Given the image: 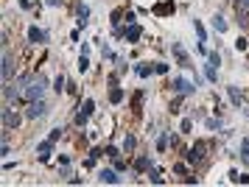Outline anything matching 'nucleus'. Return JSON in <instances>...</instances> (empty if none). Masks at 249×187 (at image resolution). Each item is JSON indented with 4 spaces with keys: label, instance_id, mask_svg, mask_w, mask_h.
I'll return each mask as SVG.
<instances>
[{
    "label": "nucleus",
    "instance_id": "5",
    "mask_svg": "<svg viewBox=\"0 0 249 187\" xmlns=\"http://www.w3.org/2000/svg\"><path fill=\"white\" fill-rule=\"evenodd\" d=\"M0 76H3V81H12L14 78V56L9 48H3V67H0Z\"/></svg>",
    "mask_w": 249,
    "mask_h": 187
},
{
    "label": "nucleus",
    "instance_id": "34",
    "mask_svg": "<svg viewBox=\"0 0 249 187\" xmlns=\"http://www.w3.org/2000/svg\"><path fill=\"white\" fill-rule=\"evenodd\" d=\"M151 182H154V185H162V176H160L157 170H151Z\"/></svg>",
    "mask_w": 249,
    "mask_h": 187
},
{
    "label": "nucleus",
    "instance_id": "13",
    "mask_svg": "<svg viewBox=\"0 0 249 187\" xmlns=\"http://www.w3.org/2000/svg\"><path fill=\"white\" fill-rule=\"evenodd\" d=\"M98 179H101V182H107V185H118V182H121V176H118L115 170H109V168H104L101 173H98Z\"/></svg>",
    "mask_w": 249,
    "mask_h": 187
},
{
    "label": "nucleus",
    "instance_id": "15",
    "mask_svg": "<svg viewBox=\"0 0 249 187\" xmlns=\"http://www.w3.org/2000/svg\"><path fill=\"white\" fill-rule=\"evenodd\" d=\"M135 170H140V173L151 170V159H146V156H137V159H135Z\"/></svg>",
    "mask_w": 249,
    "mask_h": 187
},
{
    "label": "nucleus",
    "instance_id": "12",
    "mask_svg": "<svg viewBox=\"0 0 249 187\" xmlns=\"http://www.w3.org/2000/svg\"><path fill=\"white\" fill-rule=\"evenodd\" d=\"M36 151H39V159H42V162H48V156H51V151H53V140L48 137L45 143L36 145Z\"/></svg>",
    "mask_w": 249,
    "mask_h": 187
},
{
    "label": "nucleus",
    "instance_id": "24",
    "mask_svg": "<svg viewBox=\"0 0 249 187\" xmlns=\"http://www.w3.org/2000/svg\"><path fill=\"white\" fill-rule=\"evenodd\" d=\"M151 73H154V67H146V65H140V67H137V76H140V78L151 76Z\"/></svg>",
    "mask_w": 249,
    "mask_h": 187
},
{
    "label": "nucleus",
    "instance_id": "25",
    "mask_svg": "<svg viewBox=\"0 0 249 187\" xmlns=\"http://www.w3.org/2000/svg\"><path fill=\"white\" fill-rule=\"evenodd\" d=\"M207 62H210V65H215V67H218V65H221V56H218V53H215V51H213V53H207Z\"/></svg>",
    "mask_w": 249,
    "mask_h": 187
},
{
    "label": "nucleus",
    "instance_id": "29",
    "mask_svg": "<svg viewBox=\"0 0 249 187\" xmlns=\"http://www.w3.org/2000/svg\"><path fill=\"white\" fill-rule=\"evenodd\" d=\"M235 48H238V51H247V48H249V42H247V39H244V36H238Z\"/></svg>",
    "mask_w": 249,
    "mask_h": 187
},
{
    "label": "nucleus",
    "instance_id": "30",
    "mask_svg": "<svg viewBox=\"0 0 249 187\" xmlns=\"http://www.w3.org/2000/svg\"><path fill=\"white\" fill-rule=\"evenodd\" d=\"M104 154L112 156V159H115V156H118V148H115V145H107V148H104Z\"/></svg>",
    "mask_w": 249,
    "mask_h": 187
},
{
    "label": "nucleus",
    "instance_id": "21",
    "mask_svg": "<svg viewBox=\"0 0 249 187\" xmlns=\"http://www.w3.org/2000/svg\"><path fill=\"white\" fill-rule=\"evenodd\" d=\"M204 76L210 78V81H215V78H218V67H215V65H207V67H204Z\"/></svg>",
    "mask_w": 249,
    "mask_h": 187
},
{
    "label": "nucleus",
    "instance_id": "4",
    "mask_svg": "<svg viewBox=\"0 0 249 187\" xmlns=\"http://www.w3.org/2000/svg\"><path fill=\"white\" fill-rule=\"evenodd\" d=\"M0 118H3V129H9V132L20 126V115H17V112H14L12 106H9V103H6V106L0 109Z\"/></svg>",
    "mask_w": 249,
    "mask_h": 187
},
{
    "label": "nucleus",
    "instance_id": "18",
    "mask_svg": "<svg viewBox=\"0 0 249 187\" xmlns=\"http://www.w3.org/2000/svg\"><path fill=\"white\" fill-rule=\"evenodd\" d=\"M109 101H112V103H121V101H124V89L112 87V89H109Z\"/></svg>",
    "mask_w": 249,
    "mask_h": 187
},
{
    "label": "nucleus",
    "instance_id": "19",
    "mask_svg": "<svg viewBox=\"0 0 249 187\" xmlns=\"http://www.w3.org/2000/svg\"><path fill=\"white\" fill-rule=\"evenodd\" d=\"M213 28H215L218 34H224V31H227V20H224V17H218V14H215V17H213Z\"/></svg>",
    "mask_w": 249,
    "mask_h": 187
},
{
    "label": "nucleus",
    "instance_id": "26",
    "mask_svg": "<svg viewBox=\"0 0 249 187\" xmlns=\"http://www.w3.org/2000/svg\"><path fill=\"white\" fill-rule=\"evenodd\" d=\"M53 89H56V92H62V89H65V76H56V81H53Z\"/></svg>",
    "mask_w": 249,
    "mask_h": 187
},
{
    "label": "nucleus",
    "instance_id": "14",
    "mask_svg": "<svg viewBox=\"0 0 249 187\" xmlns=\"http://www.w3.org/2000/svg\"><path fill=\"white\" fill-rule=\"evenodd\" d=\"M28 39H31V42H45L48 34H45V31H39V28H28Z\"/></svg>",
    "mask_w": 249,
    "mask_h": 187
},
{
    "label": "nucleus",
    "instance_id": "10",
    "mask_svg": "<svg viewBox=\"0 0 249 187\" xmlns=\"http://www.w3.org/2000/svg\"><path fill=\"white\" fill-rule=\"evenodd\" d=\"M171 51H174V53H177V59H179V65L182 67H188V70H191V59H188V53H185V51H182V45L179 42H174V45H171Z\"/></svg>",
    "mask_w": 249,
    "mask_h": 187
},
{
    "label": "nucleus",
    "instance_id": "33",
    "mask_svg": "<svg viewBox=\"0 0 249 187\" xmlns=\"http://www.w3.org/2000/svg\"><path fill=\"white\" fill-rule=\"evenodd\" d=\"M115 170H126V162L124 159H118V156H115Z\"/></svg>",
    "mask_w": 249,
    "mask_h": 187
},
{
    "label": "nucleus",
    "instance_id": "17",
    "mask_svg": "<svg viewBox=\"0 0 249 187\" xmlns=\"http://www.w3.org/2000/svg\"><path fill=\"white\" fill-rule=\"evenodd\" d=\"M87 17H90V9H87V6L81 3V6H79V25H81V28L87 25Z\"/></svg>",
    "mask_w": 249,
    "mask_h": 187
},
{
    "label": "nucleus",
    "instance_id": "32",
    "mask_svg": "<svg viewBox=\"0 0 249 187\" xmlns=\"http://www.w3.org/2000/svg\"><path fill=\"white\" fill-rule=\"evenodd\" d=\"M165 145H168V137H165V134H162V137H160V140H157V148H160V151H162V148H165Z\"/></svg>",
    "mask_w": 249,
    "mask_h": 187
},
{
    "label": "nucleus",
    "instance_id": "35",
    "mask_svg": "<svg viewBox=\"0 0 249 187\" xmlns=\"http://www.w3.org/2000/svg\"><path fill=\"white\" fill-rule=\"evenodd\" d=\"M154 73H168V65H154Z\"/></svg>",
    "mask_w": 249,
    "mask_h": 187
},
{
    "label": "nucleus",
    "instance_id": "36",
    "mask_svg": "<svg viewBox=\"0 0 249 187\" xmlns=\"http://www.w3.org/2000/svg\"><path fill=\"white\" fill-rule=\"evenodd\" d=\"M238 9H247L249 11V0H238Z\"/></svg>",
    "mask_w": 249,
    "mask_h": 187
},
{
    "label": "nucleus",
    "instance_id": "22",
    "mask_svg": "<svg viewBox=\"0 0 249 187\" xmlns=\"http://www.w3.org/2000/svg\"><path fill=\"white\" fill-rule=\"evenodd\" d=\"M230 179H232V182H241V185H247V182H249L247 173H238V170H232V173H230Z\"/></svg>",
    "mask_w": 249,
    "mask_h": 187
},
{
    "label": "nucleus",
    "instance_id": "28",
    "mask_svg": "<svg viewBox=\"0 0 249 187\" xmlns=\"http://www.w3.org/2000/svg\"><path fill=\"white\" fill-rule=\"evenodd\" d=\"M87 67H90V62H87V56L81 53V56H79V70H81V73H84Z\"/></svg>",
    "mask_w": 249,
    "mask_h": 187
},
{
    "label": "nucleus",
    "instance_id": "20",
    "mask_svg": "<svg viewBox=\"0 0 249 187\" xmlns=\"http://www.w3.org/2000/svg\"><path fill=\"white\" fill-rule=\"evenodd\" d=\"M135 145H137V140L132 137V134H126L124 137V151H135Z\"/></svg>",
    "mask_w": 249,
    "mask_h": 187
},
{
    "label": "nucleus",
    "instance_id": "31",
    "mask_svg": "<svg viewBox=\"0 0 249 187\" xmlns=\"http://www.w3.org/2000/svg\"><path fill=\"white\" fill-rule=\"evenodd\" d=\"M0 154H3V156H9V154H12V145H9V140L3 143V148H0Z\"/></svg>",
    "mask_w": 249,
    "mask_h": 187
},
{
    "label": "nucleus",
    "instance_id": "3",
    "mask_svg": "<svg viewBox=\"0 0 249 187\" xmlns=\"http://www.w3.org/2000/svg\"><path fill=\"white\" fill-rule=\"evenodd\" d=\"M45 115H48V103L42 98L31 101V103H28V109H25V118H28V120H39V118H45Z\"/></svg>",
    "mask_w": 249,
    "mask_h": 187
},
{
    "label": "nucleus",
    "instance_id": "6",
    "mask_svg": "<svg viewBox=\"0 0 249 187\" xmlns=\"http://www.w3.org/2000/svg\"><path fill=\"white\" fill-rule=\"evenodd\" d=\"M92 112H95V101L87 98V101H84V103L79 106V112H76V126H84V123L90 120Z\"/></svg>",
    "mask_w": 249,
    "mask_h": 187
},
{
    "label": "nucleus",
    "instance_id": "11",
    "mask_svg": "<svg viewBox=\"0 0 249 187\" xmlns=\"http://www.w3.org/2000/svg\"><path fill=\"white\" fill-rule=\"evenodd\" d=\"M124 36H126V42H137V39L143 36V28H140V25H135V22H132V25H129V28H126V31H124Z\"/></svg>",
    "mask_w": 249,
    "mask_h": 187
},
{
    "label": "nucleus",
    "instance_id": "16",
    "mask_svg": "<svg viewBox=\"0 0 249 187\" xmlns=\"http://www.w3.org/2000/svg\"><path fill=\"white\" fill-rule=\"evenodd\" d=\"M227 92H230V101H232L235 106H241V103H244V95H241L235 87H227Z\"/></svg>",
    "mask_w": 249,
    "mask_h": 187
},
{
    "label": "nucleus",
    "instance_id": "7",
    "mask_svg": "<svg viewBox=\"0 0 249 187\" xmlns=\"http://www.w3.org/2000/svg\"><path fill=\"white\" fill-rule=\"evenodd\" d=\"M204 151H207V143H204V140H196L193 148L185 156H188V162H191V165H199V162L204 159Z\"/></svg>",
    "mask_w": 249,
    "mask_h": 187
},
{
    "label": "nucleus",
    "instance_id": "2",
    "mask_svg": "<svg viewBox=\"0 0 249 187\" xmlns=\"http://www.w3.org/2000/svg\"><path fill=\"white\" fill-rule=\"evenodd\" d=\"M48 89V81L45 76H31V84H28V89H25V95L20 101H25V103H31V101H39L42 95H45Z\"/></svg>",
    "mask_w": 249,
    "mask_h": 187
},
{
    "label": "nucleus",
    "instance_id": "9",
    "mask_svg": "<svg viewBox=\"0 0 249 187\" xmlns=\"http://www.w3.org/2000/svg\"><path fill=\"white\" fill-rule=\"evenodd\" d=\"M174 11H177L174 0H165V3H157V6H154V14H157V17H168V14H174Z\"/></svg>",
    "mask_w": 249,
    "mask_h": 187
},
{
    "label": "nucleus",
    "instance_id": "1",
    "mask_svg": "<svg viewBox=\"0 0 249 187\" xmlns=\"http://www.w3.org/2000/svg\"><path fill=\"white\" fill-rule=\"evenodd\" d=\"M28 84H31V76H28V73L17 76L14 81H6V84H3V101H6V103H12V101H20V98L25 95Z\"/></svg>",
    "mask_w": 249,
    "mask_h": 187
},
{
    "label": "nucleus",
    "instance_id": "8",
    "mask_svg": "<svg viewBox=\"0 0 249 187\" xmlns=\"http://www.w3.org/2000/svg\"><path fill=\"white\" fill-rule=\"evenodd\" d=\"M174 89H177L179 95H191L193 89H196V84H191V81H185V78H174Z\"/></svg>",
    "mask_w": 249,
    "mask_h": 187
},
{
    "label": "nucleus",
    "instance_id": "27",
    "mask_svg": "<svg viewBox=\"0 0 249 187\" xmlns=\"http://www.w3.org/2000/svg\"><path fill=\"white\" fill-rule=\"evenodd\" d=\"M62 132H65V129H62V126H56V129H51V140H53V143H56L59 137H62Z\"/></svg>",
    "mask_w": 249,
    "mask_h": 187
},
{
    "label": "nucleus",
    "instance_id": "23",
    "mask_svg": "<svg viewBox=\"0 0 249 187\" xmlns=\"http://www.w3.org/2000/svg\"><path fill=\"white\" fill-rule=\"evenodd\" d=\"M241 159L249 165V140H244V143H241Z\"/></svg>",
    "mask_w": 249,
    "mask_h": 187
}]
</instances>
